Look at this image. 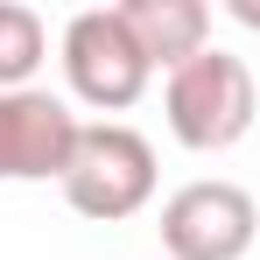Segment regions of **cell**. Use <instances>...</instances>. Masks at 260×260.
Returning a JSON list of instances; mask_svg holds the SVG:
<instances>
[{
	"mask_svg": "<svg viewBox=\"0 0 260 260\" xmlns=\"http://www.w3.org/2000/svg\"><path fill=\"white\" fill-rule=\"evenodd\" d=\"M120 21L155 71H183L190 56L211 49V7L204 0H120Z\"/></svg>",
	"mask_w": 260,
	"mask_h": 260,
	"instance_id": "obj_6",
	"label": "cell"
},
{
	"mask_svg": "<svg viewBox=\"0 0 260 260\" xmlns=\"http://www.w3.org/2000/svg\"><path fill=\"white\" fill-rule=\"evenodd\" d=\"M63 197H71L78 218H99V225H120V218L148 211V197H155V148H148V134L120 127V120L85 127L71 169H63Z\"/></svg>",
	"mask_w": 260,
	"mask_h": 260,
	"instance_id": "obj_2",
	"label": "cell"
},
{
	"mask_svg": "<svg viewBox=\"0 0 260 260\" xmlns=\"http://www.w3.org/2000/svg\"><path fill=\"white\" fill-rule=\"evenodd\" d=\"M162 113H169V134L190 155H218V148L246 141V127L260 120V85H253V71H246V56L204 49L183 71H169Z\"/></svg>",
	"mask_w": 260,
	"mask_h": 260,
	"instance_id": "obj_1",
	"label": "cell"
},
{
	"mask_svg": "<svg viewBox=\"0 0 260 260\" xmlns=\"http://www.w3.org/2000/svg\"><path fill=\"white\" fill-rule=\"evenodd\" d=\"M260 239V204L253 190L204 176V183H183L169 204H162V253L169 260H246Z\"/></svg>",
	"mask_w": 260,
	"mask_h": 260,
	"instance_id": "obj_4",
	"label": "cell"
},
{
	"mask_svg": "<svg viewBox=\"0 0 260 260\" xmlns=\"http://www.w3.org/2000/svg\"><path fill=\"white\" fill-rule=\"evenodd\" d=\"M85 120L56 91H0V183H63Z\"/></svg>",
	"mask_w": 260,
	"mask_h": 260,
	"instance_id": "obj_5",
	"label": "cell"
},
{
	"mask_svg": "<svg viewBox=\"0 0 260 260\" xmlns=\"http://www.w3.org/2000/svg\"><path fill=\"white\" fill-rule=\"evenodd\" d=\"M63 78H71V91H78L85 106L127 113L134 99L148 91L155 63H148L141 43L127 36L120 7H78V14L63 21Z\"/></svg>",
	"mask_w": 260,
	"mask_h": 260,
	"instance_id": "obj_3",
	"label": "cell"
},
{
	"mask_svg": "<svg viewBox=\"0 0 260 260\" xmlns=\"http://www.w3.org/2000/svg\"><path fill=\"white\" fill-rule=\"evenodd\" d=\"M49 56V28L36 7L21 0H0V91H28V78L43 71Z\"/></svg>",
	"mask_w": 260,
	"mask_h": 260,
	"instance_id": "obj_7",
	"label": "cell"
},
{
	"mask_svg": "<svg viewBox=\"0 0 260 260\" xmlns=\"http://www.w3.org/2000/svg\"><path fill=\"white\" fill-rule=\"evenodd\" d=\"M225 14H232V21H246V28H260V0H225Z\"/></svg>",
	"mask_w": 260,
	"mask_h": 260,
	"instance_id": "obj_8",
	"label": "cell"
}]
</instances>
